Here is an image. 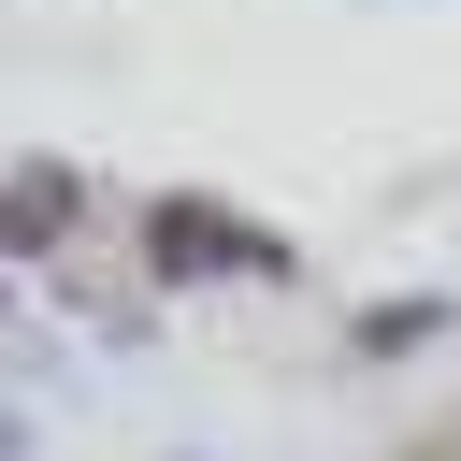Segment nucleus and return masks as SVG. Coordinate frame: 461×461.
<instances>
[{
    "label": "nucleus",
    "mask_w": 461,
    "mask_h": 461,
    "mask_svg": "<svg viewBox=\"0 0 461 461\" xmlns=\"http://www.w3.org/2000/svg\"><path fill=\"white\" fill-rule=\"evenodd\" d=\"M144 274H158V288H202V274H288V245H274V230H230V202L173 187V202H144Z\"/></svg>",
    "instance_id": "f257e3e1"
},
{
    "label": "nucleus",
    "mask_w": 461,
    "mask_h": 461,
    "mask_svg": "<svg viewBox=\"0 0 461 461\" xmlns=\"http://www.w3.org/2000/svg\"><path fill=\"white\" fill-rule=\"evenodd\" d=\"M72 230H86V173H58V158H14V187H0V245L43 274Z\"/></svg>",
    "instance_id": "f03ea898"
},
{
    "label": "nucleus",
    "mask_w": 461,
    "mask_h": 461,
    "mask_svg": "<svg viewBox=\"0 0 461 461\" xmlns=\"http://www.w3.org/2000/svg\"><path fill=\"white\" fill-rule=\"evenodd\" d=\"M447 331H461V288H389L346 317V360H432Z\"/></svg>",
    "instance_id": "7ed1b4c3"
},
{
    "label": "nucleus",
    "mask_w": 461,
    "mask_h": 461,
    "mask_svg": "<svg viewBox=\"0 0 461 461\" xmlns=\"http://www.w3.org/2000/svg\"><path fill=\"white\" fill-rule=\"evenodd\" d=\"M187 461H202V447H187Z\"/></svg>",
    "instance_id": "20e7f679"
}]
</instances>
